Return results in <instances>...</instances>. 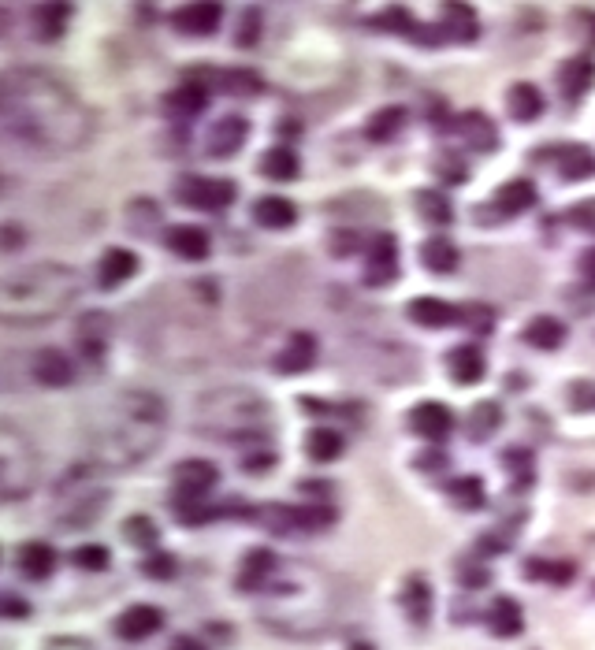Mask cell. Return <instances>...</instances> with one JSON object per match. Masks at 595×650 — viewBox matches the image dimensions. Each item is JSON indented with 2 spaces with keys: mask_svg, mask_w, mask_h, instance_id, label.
<instances>
[{
  "mask_svg": "<svg viewBox=\"0 0 595 650\" xmlns=\"http://www.w3.org/2000/svg\"><path fill=\"white\" fill-rule=\"evenodd\" d=\"M0 116L27 142L75 149L90 130V116L64 90V82L41 71H12L0 78Z\"/></svg>",
  "mask_w": 595,
  "mask_h": 650,
  "instance_id": "obj_1",
  "label": "cell"
},
{
  "mask_svg": "<svg viewBox=\"0 0 595 650\" xmlns=\"http://www.w3.org/2000/svg\"><path fill=\"white\" fill-rule=\"evenodd\" d=\"M168 424V405L149 390H127L119 394L105 424L90 439V457L105 468H127L146 461L160 446Z\"/></svg>",
  "mask_w": 595,
  "mask_h": 650,
  "instance_id": "obj_2",
  "label": "cell"
},
{
  "mask_svg": "<svg viewBox=\"0 0 595 650\" xmlns=\"http://www.w3.org/2000/svg\"><path fill=\"white\" fill-rule=\"evenodd\" d=\"M79 275L64 264H38L0 279V324H41L79 298Z\"/></svg>",
  "mask_w": 595,
  "mask_h": 650,
  "instance_id": "obj_3",
  "label": "cell"
},
{
  "mask_svg": "<svg viewBox=\"0 0 595 650\" xmlns=\"http://www.w3.org/2000/svg\"><path fill=\"white\" fill-rule=\"evenodd\" d=\"M268 420V402L257 390L231 387V390H212L198 402V424L205 431H216L224 439H242L261 431Z\"/></svg>",
  "mask_w": 595,
  "mask_h": 650,
  "instance_id": "obj_4",
  "label": "cell"
},
{
  "mask_svg": "<svg viewBox=\"0 0 595 650\" xmlns=\"http://www.w3.org/2000/svg\"><path fill=\"white\" fill-rule=\"evenodd\" d=\"M235 182L227 179H205V175H186L179 186H175V197L186 201L190 208H201V212H224L227 205H235Z\"/></svg>",
  "mask_w": 595,
  "mask_h": 650,
  "instance_id": "obj_5",
  "label": "cell"
},
{
  "mask_svg": "<svg viewBox=\"0 0 595 650\" xmlns=\"http://www.w3.org/2000/svg\"><path fill=\"white\" fill-rule=\"evenodd\" d=\"M8 431H0V498H19L27 494L34 472H30V457L27 450L15 442H4Z\"/></svg>",
  "mask_w": 595,
  "mask_h": 650,
  "instance_id": "obj_6",
  "label": "cell"
},
{
  "mask_svg": "<svg viewBox=\"0 0 595 650\" xmlns=\"http://www.w3.org/2000/svg\"><path fill=\"white\" fill-rule=\"evenodd\" d=\"M398 275V242L395 234H372L365 242V283L384 286Z\"/></svg>",
  "mask_w": 595,
  "mask_h": 650,
  "instance_id": "obj_7",
  "label": "cell"
},
{
  "mask_svg": "<svg viewBox=\"0 0 595 650\" xmlns=\"http://www.w3.org/2000/svg\"><path fill=\"white\" fill-rule=\"evenodd\" d=\"M216 480H220V472L212 461L190 457L183 465H175V498H205L216 487Z\"/></svg>",
  "mask_w": 595,
  "mask_h": 650,
  "instance_id": "obj_8",
  "label": "cell"
},
{
  "mask_svg": "<svg viewBox=\"0 0 595 650\" xmlns=\"http://www.w3.org/2000/svg\"><path fill=\"white\" fill-rule=\"evenodd\" d=\"M410 428L428 442H443L450 431H454V413H450L443 402H421V405H413Z\"/></svg>",
  "mask_w": 595,
  "mask_h": 650,
  "instance_id": "obj_9",
  "label": "cell"
},
{
  "mask_svg": "<svg viewBox=\"0 0 595 650\" xmlns=\"http://www.w3.org/2000/svg\"><path fill=\"white\" fill-rule=\"evenodd\" d=\"M246 138H250L246 116H220L209 130V153L227 160V156H235L238 149L246 145Z\"/></svg>",
  "mask_w": 595,
  "mask_h": 650,
  "instance_id": "obj_10",
  "label": "cell"
},
{
  "mask_svg": "<svg viewBox=\"0 0 595 650\" xmlns=\"http://www.w3.org/2000/svg\"><path fill=\"white\" fill-rule=\"evenodd\" d=\"M313 364H317V338L309 331H294L287 338V346L276 353V372H283V376H298Z\"/></svg>",
  "mask_w": 595,
  "mask_h": 650,
  "instance_id": "obj_11",
  "label": "cell"
},
{
  "mask_svg": "<svg viewBox=\"0 0 595 650\" xmlns=\"http://www.w3.org/2000/svg\"><path fill=\"white\" fill-rule=\"evenodd\" d=\"M595 86V64L588 56H573L566 64L558 67V93L566 101H584Z\"/></svg>",
  "mask_w": 595,
  "mask_h": 650,
  "instance_id": "obj_12",
  "label": "cell"
},
{
  "mask_svg": "<svg viewBox=\"0 0 595 650\" xmlns=\"http://www.w3.org/2000/svg\"><path fill=\"white\" fill-rule=\"evenodd\" d=\"M536 201H540V194H536V182L532 179L503 182V186L495 190V197H491V205H495L499 216H521V212H529Z\"/></svg>",
  "mask_w": 595,
  "mask_h": 650,
  "instance_id": "obj_13",
  "label": "cell"
},
{
  "mask_svg": "<svg viewBox=\"0 0 595 650\" xmlns=\"http://www.w3.org/2000/svg\"><path fill=\"white\" fill-rule=\"evenodd\" d=\"M536 160H555L558 175H562L566 182H577V179L595 175V156L588 153L584 145H558L555 153H536Z\"/></svg>",
  "mask_w": 595,
  "mask_h": 650,
  "instance_id": "obj_14",
  "label": "cell"
},
{
  "mask_svg": "<svg viewBox=\"0 0 595 650\" xmlns=\"http://www.w3.org/2000/svg\"><path fill=\"white\" fill-rule=\"evenodd\" d=\"M220 19H224L220 4H186V8L175 12V26L183 34H190V38H209V34H216Z\"/></svg>",
  "mask_w": 595,
  "mask_h": 650,
  "instance_id": "obj_15",
  "label": "cell"
},
{
  "mask_svg": "<svg viewBox=\"0 0 595 650\" xmlns=\"http://www.w3.org/2000/svg\"><path fill=\"white\" fill-rule=\"evenodd\" d=\"M458 260H462V253H458V246L450 242L447 234H432V238H424L421 246V264L428 268L432 275H450L458 272Z\"/></svg>",
  "mask_w": 595,
  "mask_h": 650,
  "instance_id": "obj_16",
  "label": "cell"
},
{
  "mask_svg": "<svg viewBox=\"0 0 595 650\" xmlns=\"http://www.w3.org/2000/svg\"><path fill=\"white\" fill-rule=\"evenodd\" d=\"M160 624H164V613H160L157 606H131V610L116 621V632L123 639L138 643V639H149L153 632H160Z\"/></svg>",
  "mask_w": 595,
  "mask_h": 650,
  "instance_id": "obj_17",
  "label": "cell"
},
{
  "mask_svg": "<svg viewBox=\"0 0 595 650\" xmlns=\"http://www.w3.org/2000/svg\"><path fill=\"white\" fill-rule=\"evenodd\" d=\"M406 312H410L413 324L428 327V331H443V327L458 324V309L447 305V301H439V298H413Z\"/></svg>",
  "mask_w": 595,
  "mask_h": 650,
  "instance_id": "obj_18",
  "label": "cell"
},
{
  "mask_svg": "<svg viewBox=\"0 0 595 650\" xmlns=\"http://www.w3.org/2000/svg\"><path fill=\"white\" fill-rule=\"evenodd\" d=\"M276 554L272 550H250L246 554V561H242V572H238V587L242 591H261V587H268V580L276 576Z\"/></svg>",
  "mask_w": 595,
  "mask_h": 650,
  "instance_id": "obj_19",
  "label": "cell"
},
{
  "mask_svg": "<svg viewBox=\"0 0 595 650\" xmlns=\"http://www.w3.org/2000/svg\"><path fill=\"white\" fill-rule=\"evenodd\" d=\"M458 134H462L473 149H480V153L499 149V127H495L484 112H462V116H458Z\"/></svg>",
  "mask_w": 595,
  "mask_h": 650,
  "instance_id": "obj_20",
  "label": "cell"
},
{
  "mask_svg": "<svg viewBox=\"0 0 595 650\" xmlns=\"http://www.w3.org/2000/svg\"><path fill=\"white\" fill-rule=\"evenodd\" d=\"M138 272V257H134L131 249H108L105 257H101V264H97V283L105 286V290H112V286L127 283L131 275Z\"/></svg>",
  "mask_w": 595,
  "mask_h": 650,
  "instance_id": "obj_21",
  "label": "cell"
},
{
  "mask_svg": "<svg viewBox=\"0 0 595 650\" xmlns=\"http://www.w3.org/2000/svg\"><path fill=\"white\" fill-rule=\"evenodd\" d=\"M484 353L476 350V346H454V350L447 353V372L462 387H473V383H480V376H484Z\"/></svg>",
  "mask_w": 595,
  "mask_h": 650,
  "instance_id": "obj_22",
  "label": "cell"
},
{
  "mask_svg": "<svg viewBox=\"0 0 595 650\" xmlns=\"http://www.w3.org/2000/svg\"><path fill=\"white\" fill-rule=\"evenodd\" d=\"M34 376H38V383H45V387H67L71 376H75V364H71V357L60 350H41L38 357H34Z\"/></svg>",
  "mask_w": 595,
  "mask_h": 650,
  "instance_id": "obj_23",
  "label": "cell"
},
{
  "mask_svg": "<svg viewBox=\"0 0 595 650\" xmlns=\"http://www.w3.org/2000/svg\"><path fill=\"white\" fill-rule=\"evenodd\" d=\"M506 108L517 123H532V119L543 116V93L532 86V82H514L510 93H506Z\"/></svg>",
  "mask_w": 595,
  "mask_h": 650,
  "instance_id": "obj_24",
  "label": "cell"
},
{
  "mask_svg": "<svg viewBox=\"0 0 595 650\" xmlns=\"http://www.w3.org/2000/svg\"><path fill=\"white\" fill-rule=\"evenodd\" d=\"M488 628H491V632H495L499 639L521 636L525 621H521V606H517L514 598L499 595L495 602H491V610H488Z\"/></svg>",
  "mask_w": 595,
  "mask_h": 650,
  "instance_id": "obj_25",
  "label": "cell"
},
{
  "mask_svg": "<svg viewBox=\"0 0 595 650\" xmlns=\"http://www.w3.org/2000/svg\"><path fill=\"white\" fill-rule=\"evenodd\" d=\"M402 610L410 613L413 624H424L432 617V584L424 576H410L402 584Z\"/></svg>",
  "mask_w": 595,
  "mask_h": 650,
  "instance_id": "obj_26",
  "label": "cell"
},
{
  "mask_svg": "<svg viewBox=\"0 0 595 650\" xmlns=\"http://www.w3.org/2000/svg\"><path fill=\"white\" fill-rule=\"evenodd\" d=\"M253 220L268 227V231H287L294 220H298V212L287 197H261L257 205H253Z\"/></svg>",
  "mask_w": 595,
  "mask_h": 650,
  "instance_id": "obj_27",
  "label": "cell"
},
{
  "mask_svg": "<svg viewBox=\"0 0 595 650\" xmlns=\"http://www.w3.org/2000/svg\"><path fill=\"white\" fill-rule=\"evenodd\" d=\"M298 171H302L298 153L287 149V145H272V149L261 156V175L272 182H291V179H298Z\"/></svg>",
  "mask_w": 595,
  "mask_h": 650,
  "instance_id": "obj_28",
  "label": "cell"
},
{
  "mask_svg": "<svg viewBox=\"0 0 595 650\" xmlns=\"http://www.w3.org/2000/svg\"><path fill=\"white\" fill-rule=\"evenodd\" d=\"M168 249L186 260H205L209 257V234L201 227H172L168 231Z\"/></svg>",
  "mask_w": 595,
  "mask_h": 650,
  "instance_id": "obj_29",
  "label": "cell"
},
{
  "mask_svg": "<svg viewBox=\"0 0 595 650\" xmlns=\"http://www.w3.org/2000/svg\"><path fill=\"white\" fill-rule=\"evenodd\" d=\"M205 104H209V90L205 86H198V82H186V86H179V90L168 93V101H164V108L172 112V116H201L205 112Z\"/></svg>",
  "mask_w": 595,
  "mask_h": 650,
  "instance_id": "obj_30",
  "label": "cell"
},
{
  "mask_svg": "<svg viewBox=\"0 0 595 650\" xmlns=\"http://www.w3.org/2000/svg\"><path fill=\"white\" fill-rule=\"evenodd\" d=\"M19 569H23V576H30V580H45V576H53L56 550L49 543H27L23 550H19Z\"/></svg>",
  "mask_w": 595,
  "mask_h": 650,
  "instance_id": "obj_31",
  "label": "cell"
},
{
  "mask_svg": "<svg viewBox=\"0 0 595 650\" xmlns=\"http://www.w3.org/2000/svg\"><path fill=\"white\" fill-rule=\"evenodd\" d=\"M525 342L536 346V350H558L566 342V324L555 320V316H536L529 327H525Z\"/></svg>",
  "mask_w": 595,
  "mask_h": 650,
  "instance_id": "obj_32",
  "label": "cell"
},
{
  "mask_svg": "<svg viewBox=\"0 0 595 650\" xmlns=\"http://www.w3.org/2000/svg\"><path fill=\"white\" fill-rule=\"evenodd\" d=\"M499 424H503V409L495 402H480L469 409V420H465V435L473 442H484L491 439L495 431H499Z\"/></svg>",
  "mask_w": 595,
  "mask_h": 650,
  "instance_id": "obj_33",
  "label": "cell"
},
{
  "mask_svg": "<svg viewBox=\"0 0 595 650\" xmlns=\"http://www.w3.org/2000/svg\"><path fill=\"white\" fill-rule=\"evenodd\" d=\"M447 494L454 506L469 509V513L488 506V491H484V483L476 480V476H454V480L447 483Z\"/></svg>",
  "mask_w": 595,
  "mask_h": 650,
  "instance_id": "obj_34",
  "label": "cell"
},
{
  "mask_svg": "<svg viewBox=\"0 0 595 650\" xmlns=\"http://www.w3.org/2000/svg\"><path fill=\"white\" fill-rule=\"evenodd\" d=\"M443 23H447V38L454 41H473L480 34V19L469 4H447L443 8Z\"/></svg>",
  "mask_w": 595,
  "mask_h": 650,
  "instance_id": "obj_35",
  "label": "cell"
},
{
  "mask_svg": "<svg viewBox=\"0 0 595 650\" xmlns=\"http://www.w3.org/2000/svg\"><path fill=\"white\" fill-rule=\"evenodd\" d=\"M305 454L313 457L317 465H328L335 457L343 454V435L335 428H317L309 431V439H305Z\"/></svg>",
  "mask_w": 595,
  "mask_h": 650,
  "instance_id": "obj_36",
  "label": "cell"
},
{
  "mask_svg": "<svg viewBox=\"0 0 595 650\" xmlns=\"http://www.w3.org/2000/svg\"><path fill=\"white\" fill-rule=\"evenodd\" d=\"M67 15H71L67 4H41V8H34V34L41 41H56L64 34Z\"/></svg>",
  "mask_w": 595,
  "mask_h": 650,
  "instance_id": "obj_37",
  "label": "cell"
},
{
  "mask_svg": "<svg viewBox=\"0 0 595 650\" xmlns=\"http://www.w3.org/2000/svg\"><path fill=\"white\" fill-rule=\"evenodd\" d=\"M216 82H220V90L231 93V97H257L261 93V75H253L246 67H231V71H216Z\"/></svg>",
  "mask_w": 595,
  "mask_h": 650,
  "instance_id": "obj_38",
  "label": "cell"
},
{
  "mask_svg": "<svg viewBox=\"0 0 595 650\" xmlns=\"http://www.w3.org/2000/svg\"><path fill=\"white\" fill-rule=\"evenodd\" d=\"M503 465H506V472H510V483H514V487H529V483L536 480V461H532V454L525 446L503 450Z\"/></svg>",
  "mask_w": 595,
  "mask_h": 650,
  "instance_id": "obj_39",
  "label": "cell"
},
{
  "mask_svg": "<svg viewBox=\"0 0 595 650\" xmlns=\"http://www.w3.org/2000/svg\"><path fill=\"white\" fill-rule=\"evenodd\" d=\"M417 212H421L428 223H436V227H447L454 220V205L447 201V194H439V190H421L417 194Z\"/></svg>",
  "mask_w": 595,
  "mask_h": 650,
  "instance_id": "obj_40",
  "label": "cell"
},
{
  "mask_svg": "<svg viewBox=\"0 0 595 650\" xmlns=\"http://www.w3.org/2000/svg\"><path fill=\"white\" fill-rule=\"evenodd\" d=\"M402 127H406V112H402V108H380V112L369 119L365 134H369L372 142H391Z\"/></svg>",
  "mask_w": 595,
  "mask_h": 650,
  "instance_id": "obj_41",
  "label": "cell"
},
{
  "mask_svg": "<svg viewBox=\"0 0 595 650\" xmlns=\"http://www.w3.org/2000/svg\"><path fill=\"white\" fill-rule=\"evenodd\" d=\"M458 324L476 331V335H491L495 331V309L484 305V301H473V305L458 309Z\"/></svg>",
  "mask_w": 595,
  "mask_h": 650,
  "instance_id": "obj_42",
  "label": "cell"
},
{
  "mask_svg": "<svg viewBox=\"0 0 595 650\" xmlns=\"http://www.w3.org/2000/svg\"><path fill=\"white\" fill-rule=\"evenodd\" d=\"M105 338H108V320H105V316H90V320H82L79 346L86 350V357H101V350H105Z\"/></svg>",
  "mask_w": 595,
  "mask_h": 650,
  "instance_id": "obj_43",
  "label": "cell"
},
{
  "mask_svg": "<svg viewBox=\"0 0 595 650\" xmlns=\"http://www.w3.org/2000/svg\"><path fill=\"white\" fill-rule=\"evenodd\" d=\"M436 175L443 182H454V186H462L465 179H469V171H465V160L454 149H443V153L436 156Z\"/></svg>",
  "mask_w": 595,
  "mask_h": 650,
  "instance_id": "obj_44",
  "label": "cell"
},
{
  "mask_svg": "<svg viewBox=\"0 0 595 650\" xmlns=\"http://www.w3.org/2000/svg\"><path fill=\"white\" fill-rule=\"evenodd\" d=\"M123 532H127V539H131L134 546H146V550L149 546H157V539H160L157 524H153L149 517H142V513H138V517H127Z\"/></svg>",
  "mask_w": 595,
  "mask_h": 650,
  "instance_id": "obj_45",
  "label": "cell"
},
{
  "mask_svg": "<svg viewBox=\"0 0 595 650\" xmlns=\"http://www.w3.org/2000/svg\"><path fill=\"white\" fill-rule=\"evenodd\" d=\"M108 561H112V554H108L101 543H90V546H79V550H75V565H79V569H86V572L108 569Z\"/></svg>",
  "mask_w": 595,
  "mask_h": 650,
  "instance_id": "obj_46",
  "label": "cell"
},
{
  "mask_svg": "<svg viewBox=\"0 0 595 650\" xmlns=\"http://www.w3.org/2000/svg\"><path fill=\"white\" fill-rule=\"evenodd\" d=\"M525 572H529L532 580H569V576H573V565H555V561L532 558Z\"/></svg>",
  "mask_w": 595,
  "mask_h": 650,
  "instance_id": "obj_47",
  "label": "cell"
},
{
  "mask_svg": "<svg viewBox=\"0 0 595 650\" xmlns=\"http://www.w3.org/2000/svg\"><path fill=\"white\" fill-rule=\"evenodd\" d=\"M175 569H179V565H175L172 554H149V558L142 561V572L153 576V580H172Z\"/></svg>",
  "mask_w": 595,
  "mask_h": 650,
  "instance_id": "obj_48",
  "label": "cell"
},
{
  "mask_svg": "<svg viewBox=\"0 0 595 650\" xmlns=\"http://www.w3.org/2000/svg\"><path fill=\"white\" fill-rule=\"evenodd\" d=\"M569 223H573V227H581V231L595 234V197H588V201H581V205L569 208Z\"/></svg>",
  "mask_w": 595,
  "mask_h": 650,
  "instance_id": "obj_49",
  "label": "cell"
},
{
  "mask_svg": "<svg viewBox=\"0 0 595 650\" xmlns=\"http://www.w3.org/2000/svg\"><path fill=\"white\" fill-rule=\"evenodd\" d=\"M257 23H261V15L257 12H250L246 19H242V30H238V45H253L257 41Z\"/></svg>",
  "mask_w": 595,
  "mask_h": 650,
  "instance_id": "obj_50",
  "label": "cell"
},
{
  "mask_svg": "<svg viewBox=\"0 0 595 650\" xmlns=\"http://www.w3.org/2000/svg\"><path fill=\"white\" fill-rule=\"evenodd\" d=\"M380 23H391L387 30H398V34H406V30H410V15H406V8H391V12H387Z\"/></svg>",
  "mask_w": 595,
  "mask_h": 650,
  "instance_id": "obj_51",
  "label": "cell"
},
{
  "mask_svg": "<svg viewBox=\"0 0 595 650\" xmlns=\"http://www.w3.org/2000/svg\"><path fill=\"white\" fill-rule=\"evenodd\" d=\"M577 272H581V279L595 290V249H588V253H581V264H577Z\"/></svg>",
  "mask_w": 595,
  "mask_h": 650,
  "instance_id": "obj_52",
  "label": "cell"
},
{
  "mask_svg": "<svg viewBox=\"0 0 595 650\" xmlns=\"http://www.w3.org/2000/svg\"><path fill=\"white\" fill-rule=\"evenodd\" d=\"M172 650H205V647H201V643H198L194 636H179V639L172 643Z\"/></svg>",
  "mask_w": 595,
  "mask_h": 650,
  "instance_id": "obj_53",
  "label": "cell"
},
{
  "mask_svg": "<svg viewBox=\"0 0 595 650\" xmlns=\"http://www.w3.org/2000/svg\"><path fill=\"white\" fill-rule=\"evenodd\" d=\"M0 610L4 613H27V606H23V602H12V598H0Z\"/></svg>",
  "mask_w": 595,
  "mask_h": 650,
  "instance_id": "obj_54",
  "label": "cell"
}]
</instances>
